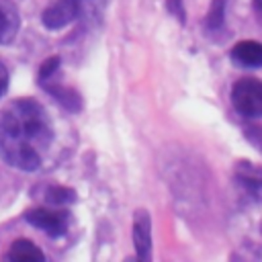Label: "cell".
Wrapping results in <instances>:
<instances>
[{
    "label": "cell",
    "mask_w": 262,
    "mask_h": 262,
    "mask_svg": "<svg viewBox=\"0 0 262 262\" xmlns=\"http://www.w3.org/2000/svg\"><path fill=\"white\" fill-rule=\"evenodd\" d=\"M246 137L262 151V127H248L246 129Z\"/></svg>",
    "instance_id": "cell-14"
},
{
    "label": "cell",
    "mask_w": 262,
    "mask_h": 262,
    "mask_svg": "<svg viewBox=\"0 0 262 262\" xmlns=\"http://www.w3.org/2000/svg\"><path fill=\"white\" fill-rule=\"evenodd\" d=\"M252 6H254V12H256L258 20L262 23V0H252Z\"/></svg>",
    "instance_id": "cell-16"
},
{
    "label": "cell",
    "mask_w": 262,
    "mask_h": 262,
    "mask_svg": "<svg viewBox=\"0 0 262 262\" xmlns=\"http://www.w3.org/2000/svg\"><path fill=\"white\" fill-rule=\"evenodd\" d=\"M8 80H10V76H8V68L0 61V98L6 94V90H8Z\"/></svg>",
    "instance_id": "cell-15"
},
{
    "label": "cell",
    "mask_w": 262,
    "mask_h": 262,
    "mask_svg": "<svg viewBox=\"0 0 262 262\" xmlns=\"http://www.w3.org/2000/svg\"><path fill=\"white\" fill-rule=\"evenodd\" d=\"M166 6H168V12L172 16H176L180 23H184V6H182V0H166Z\"/></svg>",
    "instance_id": "cell-13"
},
{
    "label": "cell",
    "mask_w": 262,
    "mask_h": 262,
    "mask_svg": "<svg viewBox=\"0 0 262 262\" xmlns=\"http://www.w3.org/2000/svg\"><path fill=\"white\" fill-rule=\"evenodd\" d=\"M231 61L239 68H262V43L260 41H239L231 47Z\"/></svg>",
    "instance_id": "cell-7"
},
{
    "label": "cell",
    "mask_w": 262,
    "mask_h": 262,
    "mask_svg": "<svg viewBox=\"0 0 262 262\" xmlns=\"http://www.w3.org/2000/svg\"><path fill=\"white\" fill-rule=\"evenodd\" d=\"M233 108L246 119L262 117V80L258 78H242L231 86L229 92Z\"/></svg>",
    "instance_id": "cell-3"
},
{
    "label": "cell",
    "mask_w": 262,
    "mask_h": 262,
    "mask_svg": "<svg viewBox=\"0 0 262 262\" xmlns=\"http://www.w3.org/2000/svg\"><path fill=\"white\" fill-rule=\"evenodd\" d=\"M6 262H45V254L31 239L18 237L12 242V246L6 254Z\"/></svg>",
    "instance_id": "cell-9"
},
{
    "label": "cell",
    "mask_w": 262,
    "mask_h": 262,
    "mask_svg": "<svg viewBox=\"0 0 262 262\" xmlns=\"http://www.w3.org/2000/svg\"><path fill=\"white\" fill-rule=\"evenodd\" d=\"M20 27L18 8L10 0H0V45L12 43Z\"/></svg>",
    "instance_id": "cell-8"
},
{
    "label": "cell",
    "mask_w": 262,
    "mask_h": 262,
    "mask_svg": "<svg viewBox=\"0 0 262 262\" xmlns=\"http://www.w3.org/2000/svg\"><path fill=\"white\" fill-rule=\"evenodd\" d=\"M94 10H96V0H57L43 10L41 23L49 31H59L72 25L74 20L92 14Z\"/></svg>",
    "instance_id": "cell-2"
},
{
    "label": "cell",
    "mask_w": 262,
    "mask_h": 262,
    "mask_svg": "<svg viewBox=\"0 0 262 262\" xmlns=\"http://www.w3.org/2000/svg\"><path fill=\"white\" fill-rule=\"evenodd\" d=\"M45 201L49 205H55V207H61V205H70L76 201V192L68 186H49L45 190Z\"/></svg>",
    "instance_id": "cell-10"
},
{
    "label": "cell",
    "mask_w": 262,
    "mask_h": 262,
    "mask_svg": "<svg viewBox=\"0 0 262 262\" xmlns=\"http://www.w3.org/2000/svg\"><path fill=\"white\" fill-rule=\"evenodd\" d=\"M53 143L47 111L33 98L12 100L0 115V158L4 164L35 172Z\"/></svg>",
    "instance_id": "cell-1"
},
{
    "label": "cell",
    "mask_w": 262,
    "mask_h": 262,
    "mask_svg": "<svg viewBox=\"0 0 262 262\" xmlns=\"http://www.w3.org/2000/svg\"><path fill=\"white\" fill-rule=\"evenodd\" d=\"M133 246L139 262H151V217L145 209H137L133 215Z\"/></svg>",
    "instance_id": "cell-5"
},
{
    "label": "cell",
    "mask_w": 262,
    "mask_h": 262,
    "mask_svg": "<svg viewBox=\"0 0 262 262\" xmlns=\"http://www.w3.org/2000/svg\"><path fill=\"white\" fill-rule=\"evenodd\" d=\"M59 63H61V59H59L57 55L45 59V61L41 63V68H39V80H45V78L57 74V72H59Z\"/></svg>",
    "instance_id": "cell-12"
},
{
    "label": "cell",
    "mask_w": 262,
    "mask_h": 262,
    "mask_svg": "<svg viewBox=\"0 0 262 262\" xmlns=\"http://www.w3.org/2000/svg\"><path fill=\"white\" fill-rule=\"evenodd\" d=\"M225 4L227 0H213L209 14L205 16V27L207 31H219L223 27V16H225Z\"/></svg>",
    "instance_id": "cell-11"
},
{
    "label": "cell",
    "mask_w": 262,
    "mask_h": 262,
    "mask_svg": "<svg viewBox=\"0 0 262 262\" xmlns=\"http://www.w3.org/2000/svg\"><path fill=\"white\" fill-rule=\"evenodd\" d=\"M25 219L37 229H43L49 237H59L68 229L70 213L66 209H31L25 213Z\"/></svg>",
    "instance_id": "cell-4"
},
{
    "label": "cell",
    "mask_w": 262,
    "mask_h": 262,
    "mask_svg": "<svg viewBox=\"0 0 262 262\" xmlns=\"http://www.w3.org/2000/svg\"><path fill=\"white\" fill-rule=\"evenodd\" d=\"M125 262H139V260H137V258H135V256H131V258H127V260H125Z\"/></svg>",
    "instance_id": "cell-17"
},
{
    "label": "cell",
    "mask_w": 262,
    "mask_h": 262,
    "mask_svg": "<svg viewBox=\"0 0 262 262\" xmlns=\"http://www.w3.org/2000/svg\"><path fill=\"white\" fill-rule=\"evenodd\" d=\"M235 180L237 184L256 201H262V168L250 162H237L235 166Z\"/></svg>",
    "instance_id": "cell-6"
}]
</instances>
